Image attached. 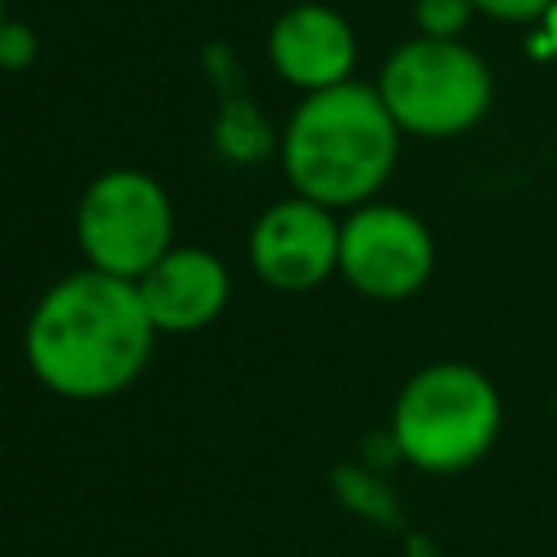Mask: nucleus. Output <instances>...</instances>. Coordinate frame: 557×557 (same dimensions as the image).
<instances>
[{
	"mask_svg": "<svg viewBox=\"0 0 557 557\" xmlns=\"http://www.w3.org/2000/svg\"><path fill=\"white\" fill-rule=\"evenodd\" d=\"M248 257L261 283L278 292H313L339 274V218L335 209L292 191L252 222Z\"/></svg>",
	"mask_w": 557,
	"mask_h": 557,
	"instance_id": "0eeeda50",
	"label": "nucleus"
},
{
	"mask_svg": "<svg viewBox=\"0 0 557 557\" xmlns=\"http://www.w3.org/2000/svg\"><path fill=\"white\" fill-rule=\"evenodd\" d=\"M505 426L496 383L470 361L422 366L392 405L396 453L422 474H461L479 466Z\"/></svg>",
	"mask_w": 557,
	"mask_h": 557,
	"instance_id": "7ed1b4c3",
	"label": "nucleus"
},
{
	"mask_svg": "<svg viewBox=\"0 0 557 557\" xmlns=\"http://www.w3.org/2000/svg\"><path fill=\"white\" fill-rule=\"evenodd\" d=\"M339 274L370 300H405L435 274V235L405 205H357L339 218Z\"/></svg>",
	"mask_w": 557,
	"mask_h": 557,
	"instance_id": "423d86ee",
	"label": "nucleus"
},
{
	"mask_svg": "<svg viewBox=\"0 0 557 557\" xmlns=\"http://www.w3.org/2000/svg\"><path fill=\"white\" fill-rule=\"evenodd\" d=\"M135 287L157 335H191L209 326L231 300V274L222 257L191 244H174L144 278H135Z\"/></svg>",
	"mask_w": 557,
	"mask_h": 557,
	"instance_id": "1a4fd4ad",
	"label": "nucleus"
},
{
	"mask_svg": "<svg viewBox=\"0 0 557 557\" xmlns=\"http://www.w3.org/2000/svg\"><path fill=\"white\" fill-rule=\"evenodd\" d=\"M553 413H557V405H553Z\"/></svg>",
	"mask_w": 557,
	"mask_h": 557,
	"instance_id": "dca6fc26",
	"label": "nucleus"
},
{
	"mask_svg": "<svg viewBox=\"0 0 557 557\" xmlns=\"http://www.w3.org/2000/svg\"><path fill=\"white\" fill-rule=\"evenodd\" d=\"M527 48H531L535 61H557V4L548 9V17H544L540 26H531Z\"/></svg>",
	"mask_w": 557,
	"mask_h": 557,
	"instance_id": "4468645a",
	"label": "nucleus"
},
{
	"mask_svg": "<svg viewBox=\"0 0 557 557\" xmlns=\"http://www.w3.org/2000/svg\"><path fill=\"white\" fill-rule=\"evenodd\" d=\"M157 326L131 278L74 270L57 278L26 322V366L70 400H104L126 392L148 357Z\"/></svg>",
	"mask_w": 557,
	"mask_h": 557,
	"instance_id": "f257e3e1",
	"label": "nucleus"
},
{
	"mask_svg": "<svg viewBox=\"0 0 557 557\" xmlns=\"http://www.w3.org/2000/svg\"><path fill=\"white\" fill-rule=\"evenodd\" d=\"M218 144H222L226 152L252 161V157H265V152L274 148V135H270L265 117H261L248 100H231V104L222 109V122H218Z\"/></svg>",
	"mask_w": 557,
	"mask_h": 557,
	"instance_id": "9d476101",
	"label": "nucleus"
},
{
	"mask_svg": "<svg viewBox=\"0 0 557 557\" xmlns=\"http://www.w3.org/2000/svg\"><path fill=\"white\" fill-rule=\"evenodd\" d=\"M474 4V13L479 17H487V22H500V26H540L544 17H548V9L557 4V0H470Z\"/></svg>",
	"mask_w": 557,
	"mask_h": 557,
	"instance_id": "f8f14e48",
	"label": "nucleus"
},
{
	"mask_svg": "<svg viewBox=\"0 0 557 557\" xmlns=\"http://www.w3.org/2000/svg\"><path fill=\"white\" fill-rule=\"evenodd\" d=\"M474 17L470 0H413V30L426 39H461Z\"/></svg>",
	"mask_w": 557,
	"mask_h": 557,
	"instance_id": "9b49d317",
	"label": "nucleus"
},
{
	"mask_svg": "<svg viewBox=\"0 0 557 557\" xmlns=\"http://www.w3.org/2000/svg\"><path fill=\"white\" fill-rule=\"evenodd\" d=\"M265 61L287 87H296L300 96H313L352 78L357 30L339 9L322 0H300L270 22Z\"/></svg>",
	"mask_w": 557,
	"mask_h": 557,
	"instance_id": "6e6552de",
	"label": "nucleus"
},
{
	"mask_svg": "<svg viewBox=\"0 0 557 557\" xmlns=\"http://www.w3.org/2000/svg\"><path fill=\"white\" fill-rule=\"evenodd\" d=\"M374 91L383 96L400 135L457 139L487 117L496 78L483 52H474L466 39L413 35L387 52Z\"/></svg>",
	"mask_w": 557,
	"mask_h": 557,
	"instance_id": "20e7f679",
	"label": "nucleus"
},
{
	"mask_svg": "<svg viewBox=\"0 0 557 557\" xmlns=\"http://www.w3.org/2000/svg\"><path fill=\"white\" fill-rule=\"evenodd\" d=\"M9 22V0H0V26Z\"/></svg>",
	"mask_w": 557,
	"mask_h": 557,
	"instance_id": "2eb2a0df",
	"label": "nucleus"
},
{
	"mask_svg": "<svg viewBox=\"0 0 557 557\" xmlns=\"http://www.w3.org/2000/svg\"><path fill=\"white\" fill-rule=\"evenodd\" d=\"M278 161L296 196L326 209L370 205L400 161V126L374 83H339L300 96L283 135Z\"/></svg>",
	"mask_w": 557,
	"mask_h": 557,
	"instance_id": "f03ea898",
	"label": "nucleus"
},
{
	"mask_svg": "<svg viewBox=\"0 0 557 557\" xmlns=\"http://www.w3.org/2000/svg\"><path fill=\"white\" fill-rule=\"evenodd\" d=\"M35 57H39V39H35V30H30L26 22H17V17H9V22L0 26V70H9V74L30 70Z\"/></svg>",
	"mask_w": 557,
	"mask_h": 557,
	"instance_id": "ddd939ff",
	"label": "nucleus"
},
{
	"mask_svg": "<svg viewBox=\"0 0 557 557\" xmlns=\"http://www.w3.org/2000/svg\"><path fill=\"white\" fill-rule=\"evenodd\" d=\"M74 235L91 270L135 283L174 248L170 191L144 170H104L78 196Z\"/></svg>",
	"mask_w": 557,
	"mask_h": 557,
	"instance_id": "39448f33",
	"label": "nucleus"
}]
</instances>
